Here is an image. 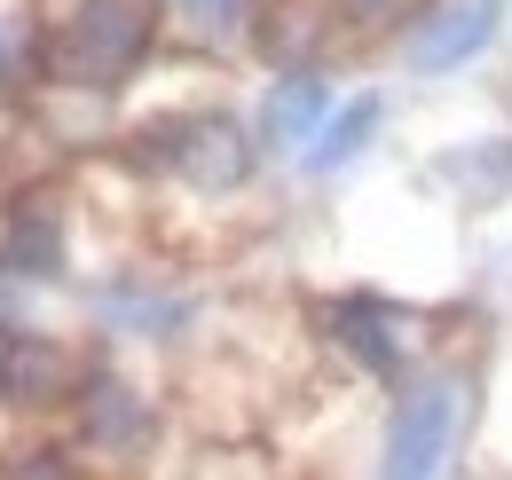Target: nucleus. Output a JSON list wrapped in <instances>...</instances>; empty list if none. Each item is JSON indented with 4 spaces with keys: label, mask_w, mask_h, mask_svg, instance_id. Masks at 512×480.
Returning <instances> with one entry per match:
<instances>
[{
    "label": "nucleus",
    "mask_w": 512,
    "mask_h": 480,
    "mask_svg": "<svg viewBox=\"0 0 512 480\" xmlns=\"http://www.w3.org/2000/svg\"><path fill=\"white\" fill-rule=\"evenodd\" d=\"M465 425H473V370L465 362H418L386 402L379 480H442Z\"/></svg>",
    "instance_id": "f257e3e1"
},
{
    "label": "nucleus",
    "mask_w": 512,
    "mask_h": 480,
    "mask_svg": "<svg viewBox=\"0 0 512 480\" xmlns=\"http://www.w3.org/2000/svg\"><path fill=\"white\" fill-rule=\"evenodd\" d=\"M158 32H166L158 0H71L48 40V79L79 95H111L150 63Z\"/></svg>",
    "instance_id": "f03ea898"
},
{
    "label": "nucleus",
    "mask_w": 512,
    "mask_h": 480,
    "mask_svg": "<svg viewBox=\"0 0 512 480\" xmlns=\"http://www.w3.org/2000/svg\"><path fill=\"white\" fill-rule=\"evenodd\" d=\"M127 158L142 174H174L190 197H237L260 174V134L229 111H166V119L134 126Z\"/></svg>",
    "instance_id": "7ed1b4c3"
},
{
    "label": "nucleus",
    "mask_w": 512,
    "mask_h": 480,
    "mask_svg": "<svg viewBox=\"0 0 512 480\" xmlns=\"http://www.w3.org/2000/svg\"><path fill=\"white\" fill-rule=\"evenodd\" d=\"M316 339L347 370L379 378V386H402L418 370V315L379 300V292H331V300H316Z\"/></svg>",
    "instance_id": "20e7f679"
},
{
    "label": "nucleus",
    "mask_w": 512,
    "mask_h": 480,
    "mask_svg": "<svg viewBox=\"0 0 512 480\" xmlns=\"http://www.w3.org/2000/svg\"><path fill=\"white\" fill-rule=\"evenodd\" d=\"M79 457L87 465H111V473H134V465H150V449H158V433H166V418H158V402L134 386V378H119V370H87V386H79Z\"/></svg>",
    "instance_id": "39448f33"
},
{
    "label": "nucleus",
    "mask_w": 512,
    "mask_h": 480,
    "mask_svg": "<svg viewBox=\"0 0 512 480\" xmlns=\"http://www.w3.org/2000/svg\"><path fill=\"white\" fill-rule=\"evenodd\" d=\"M505 32V0H418V16L402 24V63L418 79H449Z\"/></svg>",
    "instance_id": "423d86ee"
},
{
    "label": "nucleus",
    "mask_w": 512,
    "mask_h": 480,
    "mask_svg": "<svg viewBox=\"0 0 512 480\" xmlns=\"http://www.w3.org/2000/svg\"><path fill=\"white\" fill-rule=\"evenodd\" d=\"M87 386V362L71 355L64 339L48 331H0V402L24 410V418H48V410H71Z\"/></svg>",
    "instance_id": "0eeeda50"
},
{
    "label": "nucleus",
    "mask_w": 512,
    "mask_h": 480,
    "mask_svg": "<svg viewBox=\"0 0 512 480\" xmlns=\"http://www.w3.org/2000/svg\"><path fill=\"white\" fill-rule=\"evenodd\" d=\"M71 268V221L48 189L16 197L8 221H0V276L8 284H64Z\"/></svg>",
    "instance_id": "6e6552de"
},
{
    "label": "nucleus",
    "mask_w": 512,
    "mask_h": 480,
    "mask_svg": "<svg viewBox=\"0 0 512 480\" xmlns=\"http://www.w3.org/2000/svg\"><path fill=\"white\" fill-rule=\"evenodd\" d=\"M434 181L465 213H497L512 205V134H473V142H449L434 158Z\"/></svg>",
    "instance_id": "1a4fd4ad"
},
{
    "label": "nucleus",
    "mask_w": 512,
    "mask_h": 480,
    "mask_svg": "<svg viewBox=\"0 0 512 480\" xmlns=\"http://www.w3.org/2000/svg\"><path fill=\"white\" fill-rule=\"evenodd\" d=\"M331 119V87H323V71H276L268 79V95H260V150H308Z\"/></svg>",
    "instance_id": "9d476101"
},
{
    "label": "nucleus",
    "mask_w": 512,
    "mask_h": 480,
    "mask_svg": "<svg viewBox=\"0 0 512 480\" xmlns=\"http://www.w3.org/2000/svg\"><path fill=\"white\" fill-rule=\"evenodd\" d=\"M339 32V8H316V0H276L253 16V40L276 71H316V48Z\"/></svg>",
    "instance_id": "9b49d317"
},
{
    "label": "nucleus",
    "mask_w": 512,
    "mask_h": 480,
    "mask_svg": "<svg viewBox=\"0 0 512 480\" xmlns=\"http://www.w3.org/2000/svg\"><path fill=\"white\" fill-rule=\"evenodd\" d=\"M379 126H386V95H371V87H363V95H347V103L323 119V134L308 142V150H300V166H308L316 181L347 174V166H355V158L379 142Z\"/></svg>",
    "instance_id": "f8f14e48"
},
{
    "label": "nucleus",
    "mask_w": 512,
    "mask_h": 480,
    "mask_svg": "<svg viewBox=\"0 0 512 480\" xmlns=\"http://www.w3.org/2000/svg\"><path fill=\"white\" fill-rule=\"evenodd\" d=\"M103 323L111 331H127V339H174L182 323H190V300L182 292H166V284H150V276H119V284H103Z\"/></svg>",
    "instance_id": "ddd939ff"
},
{
    "label": "nucleus",
    "mask_w": 512,
    "mask_h": 480,
    "mask_svg": "<svg viewBox=\"0 0 512 480\" xmlns=\"http://www.w3.org/2000/svg\"><path fill=\"white\" fill-rule=\"evenodd\" d=\"M174 16L190 24L197 40H213V48H229V40H245L260 16V0H174Z\"/></svg>",
    "instance_id": "4468645a"
},
{
    "label": "nucleus",
    "mask_w": 512,
    "mask_h": 480,
    "mask_svg": "<svg viewBox=\"0 0 512 480\" xmlns=\"http://www.w3.org/2000/svg\"><path fill=\"white\" fill-rule=\"evenodd\" d=\"M8 292H16V284H8V276H0V300H8Z\"/></svg>",
    "instance_id": "2eb2a0df"
},
{
    "label": "nucleus",
    "mask_w": 512,
    "mask_h": 480,
    "mask_svg": "<svg viewBox=\"0 0 512 480\" xmlns=\"http://www.w3.org/2000/svg\"><path fill=\"white\" fill-rule=\"evenodd\" d=\"M0 79H8V48H0Z\"/></svg>",
    "instance_id": "dca6fc26"
}]
</instances>
